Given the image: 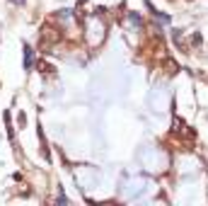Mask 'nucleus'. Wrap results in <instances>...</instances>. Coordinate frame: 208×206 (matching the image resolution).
Listing matches in <instances>:
<instances>
[{"label": "nucleus", "mask_w": 208, "mask_h": 206, "mask_svg": "<svg viewBox=\"0 0 208 206\" xmlns=\"http://www.w3.org/2000/svg\"><path fill=\"white\" fill-rule=\"evenodd\" d=\"M32 58H34L32 49H29V46H24V68H29V66H32Z\"/></svg>", "instance_id": "obj_1"}, {"label": "nucleus", "mask_w": 208, "mask_h": 206, "mask_svg": "<svg viewBox=\"0 0 208 206\" xmlns=\"http://www.w3.org/2000/svg\"><path fill=\"white\" fill-rule=\"evenodd\" d=\"M12 3H17V5H22V3H24V0H12Z\"/></svg>", "instance_id": "obj_3"}, {"label": "nucleus", "mask_w": 208, "mask_h": 206, "mask_svg": "<svg viewBox=\"0 0 208 206\" xmlns=\"http://www.w3.org/2000/svg\"><path fill=\"white\" fill-rule=\"evenodd\" d=\"M128 17H131V22H133V24H138V27L143 24V20H140V15H136V12H131Z\"/></svg>", "instance_id": "obj_2"}]
</instances>
